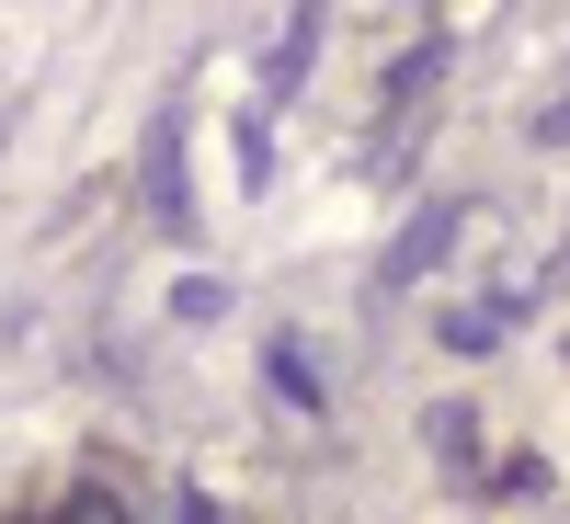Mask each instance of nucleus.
Instances as JSON below:
<instances>
[{
	"instance_id": "nucleus-1",
	"label": "nucleus",
	"mask_w": 570,
	"mask_h": 524,
	"mask_svg": "<svg viewBox=\"0 0 570 524\" xmlns=\"http://www.w3.org/2000/svg\"><path fill=\"white\" fill-rule=\"evenodd\" d=\"M46 524H126V502H115V491H69Z\"/></svg>"
}]
</instances>
